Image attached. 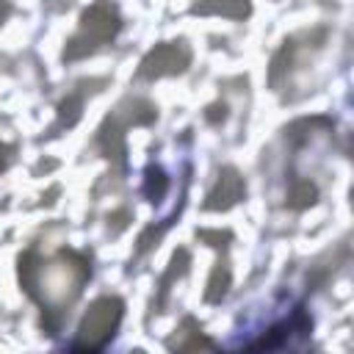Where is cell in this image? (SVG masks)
<instances>
[{
	"label": "cell",
	"mask_w": 354,
	"mask_h": 354,
	"mask_svg": "<svg viewBox=\"0 0 354 354\" xmlns=\"http://www.w3.org/2000/svg\"><path fill=\"white\" fill-rule=\"evenodd\" d=\"M86 277H88V268L83 257L58 254L50 263L39 266L33 277H25V282L33 285V290H39V299L50 313H61L66 304L75 301Z\"/></svg>",
	"instance_id": "cell-1"
},
{
	"label": "cell",
	"mask_w": 354,
	"mask_h": 354,
	"mask_svg": "<svg viewBox=\"0 0 354 354\" xmlns=\"http://www.w3.org/2000/svg\"><path fill=\"white\" fill-rule=\"evenodd\" d=\"M119 30V14L116 6L108 0L94 3L83 19H80V30L72 36V41L66 44V58H77L100 44H105L108 39H113V33Z\"/></svg>",
	"instance_id": "cell-2"
},
{
	"label": "cell",
	"mask_w": 354,
	"mask_h": 354,
	"mask_svg": "<svg viewBox=\"0 0 354 354\" xmlns=\"http://www.w3.org/2000/svg\"><path fill=\"white\" fill-rule=\"evenodd\" d=\"M119 321H122V301L116 296L97 299L88 307V313L83 315V321H80L75 348H88V351L91 348H102L113 337Z\"/></svg>",
	"instance_id": "cell-3"
},
{
	"label": "cell",
	"mask_w": 354,
	"mask_h": 354,
	"mask_svg": "<svg viewBox=\"0 0 354 354\" xmlns=\"http://www.w3.org/2000/svg\"><path fill=\"white\" fill-rule=\"evenodd\" d=\"M191 61V50L185 41H169V44H160L155 47L144 61H141V69L138 75L141 77H163V75H177L188 66Z\"/></svg>",
	"instance_id": "cell-4"
},
{
	"label": "cell",
	"mask_w": 354,
	"mask_h": 354,
	"mask_svg": "<svg viewBox=\"0 0 354 354\" xmlns=\"http://www.w3.org/2000/svg\"><path fill=\"white\" fill-rule=\"evenodd\" d=\"M243 196V180L235 169H224L213 185V191L207 194L205 207L207 210H227L230 205H235Z\"/></svg>",
	"instance_id": "cell-5"
},
{
	"label": "cell",
	"mask_w": 354,
	"mask_h": 354,
	"mask_svg": "<svg viewBox=\"0 0 354 354\" xmlns=\"http://www.w3.org/2000/svg\"><path fill=\"white\" fill-rule=\"evenodd\" d=\"M313 196H315V188H313L310 183H301V185H296V188L290 191V205L301 207V205L313 202Z\"/></svg>",
	"instance_id": "cell-6"
},
{
	"label": "cell",
	"mask_w": 354,
	"mask_h": 354,
	"mask_svg": "<svg viewBox=\"0 0 354 354\" xmlns=\"http://www.w3.org/2000/svg\"><path fill=\"white\" fill-rule=\"evenodd\" d=\"M6 163H8V147H3V144H0V171L6 169Z\"/></svg>",
	"instance_id": "cell-7"
}]
</instances>
